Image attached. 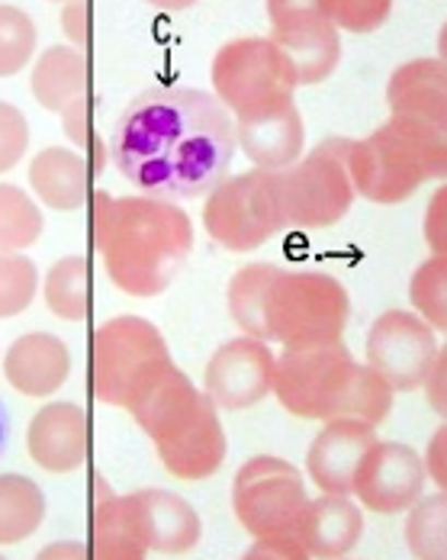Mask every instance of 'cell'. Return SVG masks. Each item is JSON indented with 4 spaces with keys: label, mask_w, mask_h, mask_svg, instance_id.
Instances as JSON below:
<instances>
[{
    "label": "cell",
    "mask_w": 447,
    "mask_h": 560,
    "mask_svg": "<svg viewBox=\"0 0 447 560\" xmlns=\"http://www.w3.org/2000/svg\"><path fill=\"white\" fill-rule=\"evenodd\" d=\"M235 119L197 88H152L113 122L116 171L152 200L207 197L235 159Z\"/></svg>",
    "instance_id": "cell-1"
},
{
    "label": "cell",
    "mask_w": 447,
    "mask_h": 560,
    "mask_svg": "<svg viewBox=\"0 0 447 560\" xmlns=\"http://www.w3.org/2000/svg\"><path fill=\"white\" fill-rule=\"evenodd\" d=\"M91 242L104 255L113 287L129 296L165 293L193 252V223L168 200L94 197Z\"/></svg>",
    "instance_id": "cell-2"
},
{
    "label": "cell",
    "mask_w": 447,
    "mask_h": 560,
    "mask_svg": "<svg viewBox=\"0 0 447 560\" xmlns=\"http://www.w3.org/2000/svg\"><path fill=\"white\" fill-rule=\"evenodd\" d=\"M445 129L432 122L390 116V122L377 126L370 136L351 139L348 174L354 194H361L370 203H405L425 180L445 177Z\"/></svg>",
    "instance_id": "cell-3"
},
{
    "label": "cell",
    "mask_w": 447,
    "mask_h": 560,
    "mask_svg": "<svg viewBox=\"0 0 447 560\" xmlns=\"http://www.w3.org/2000/svg\"><path fill=\"white\" fill-rule=\"evenodd\" d=\"M170 368L162 332L142 316H116L91 336V393L119 409H132Z\"/></svg>",
    "instance_id": "cell-4"
},
{
    "label": "cell",
    "mask_w": 447,
    "mask_h": 560,
    "mask_svg": "<svg viewBox=\"0 0 447 560\" xmlns=\"http://www.w3.org/2000/svg\"><path fill=\"white\" fill-rule=\"evenodd\" d=\"M351 296L326 271H283L268 293V336L283 348H316L341 341Z\"/></svg>",
    "instance_id": "cell-5"
},
{
    "label": "cell",
    "mask_w": 447,
    "mask_h": 560,
    "mask_svg": "<svg viewBox=\"0 0 447 560\" xmlns=\"http://www.w3.org/2000/svg\"><path fill=\"white\" fill-rule=\"evenodd\" d=\"M296 88L293 65L268 36H238L213 58V97L235 119L290 104Z\"/></svg>",
    "instance_id": "cell-6"
},
{
    "label": "cell",
    "mask_w": 447,
    "mask_h": 560,
    "mask_svg": "<svg viewBox=\"0 0 447 560\" xmlns=\"http://www.w3.org/2000/svg\"><path fill=\"white\" fill-rule=\"evenodd\" d=\"M203 225L216 245L235 255L255 252L271 242L286 225L278 174L255 168L223 177L207 194Z\"/></svg>",
    "instance_id": "cell-7"
},
{
    "label": "cell",
    "mask_w": 447,
    "mask_h": 560,
    "mask_svg": "<svg viewBox=\"0 0 447 560\" xmlns=\"http://www.w3.org/2000/svg\"><path fill=\"white\" fill-rule=\"evenodd\" d=\"M348 152L351 139H322L309 155L296 165L278 171L283 217L293 229H329L354 203V184L348 174Z\"/></svg>",
    "instance_id": "cell-8"
},
{
    "label": "cell",
    "mask_w": 447,
    "mask_h": 560,
    "mask_svg": "<svg viewBox=\"0 0 447 560\" xmlns=\"http://www.w3.org/2000/svg\"><path fill=\"white\" fill-rule=\"evenodd\" d=\"M309 500L303 474L271 454L245 460L235 474L232 509L251 538L293 535V525Z\"/></svg>",
    "instance_id": "cell-9"
},
{
    "label": "cell",
    "mask_w": 447,
    "mask_h": 560,
    "mask_svg": "<svg viewBox=\"0 0 447 560\" xmlns=\"http://www.w3.org/2000/svg\"><path fill=\"white\" fill-rule=\"evenodd\" d=\"M354 358L344 341L316 345V348H283L274 364L271 393L280 406L296 419H336L338 396L348 381Z\"/></svg>",
    "instance_id": "cell-10"
},
{
    "label": "cell",
    "mask_w": 447,
    "mask_h": 560,
    "mask_svg": "<svg viewBox=\"0 0 447 560\" xmlns=\"http://www.w3.org/2000/svg\"><path fill=\"white\" fill-rule=\"evenodd\" d=\"M271 43L296 71V84H322L336 74L341 61V36L322 13L319 0H274L268 3Z\"/></svg>",
    "instance_id": "cell-11"
},
{
    "label": "cell",
    "mask_w": 447,
    "mask_h": 560,
    "mask_svg": "<svg viewBox=\"0 0 447 560\" xmlns=\"http://www.w3.org/2000/svg\"><path fill=\"white\" fill-rule=\"evenodd\" d=\"M438 351L435 329L409 310H387L367 336V368L377 371L392 393L422 387Z\"/></svg>",
    "instance_id": "cell-12"
},
{
    "label": "cell",
    "mask_w": 447,
    "mask_h": 560,
    "mask_svg": "<svg viewBox=\"0 0 447 560\" xmlns=\"http://www.w3.org/2000/svg\"><path fill=\"white\" fill-rule=\"evenodd\" d=\"M274 364L278 354L268 348V341L251 336L232 338L210 358L203 371V393L216 402V409H251L271 393Z\"/></svg>",
    "instance_id": "cell-13"
},
{
    "label": "cell",
    "mask_w": 447,
    "mask_h": 560,
    "mask_svg": "<svg viewBox=\"0 0 447 560\" xmlns=\"http://www.w3.org/2000/svg\"><path fill=\"white\" fill-rule=\"evenodd\" d=\"M425 477H428L425 464L412 445L377 439L354 474L351 493L370 512L396 515V512H405L422 497Z\"/></svg>",
    "instance_id": "cell-14"
},
{
    "label": "cell",
    "mask_w": 447,
    "mask_h": 560,
    "mask_svg": "<svg viewBox=\"0 0 447 560\" xmlns=\"http://www.w3.org/2000/svg\"><path fill=\"white\" fill-rule=\"evenodd\" d=\"M30 457L49 474H71L91 457V422L78 402H46L26 432Z\"/></svg>",
    "instance_id": "cell-15"
},
{
    "label": "cell",
    "mask_w": 447,
    "mask_h": 560,
    "mask_svg": "<svg viewBox=\"0 0 447 560\" xmlns=\"http://www.w3.org/2000/svg\"><path fill=\"white\" fill-rule=\"evenodd\" d=\"M374 442H377V425H367V422L348 419V416L329 419L322 425V432L313 439L309 454H306L309 480L322 493L351 497L354 474Z\"/></svg>",
    "instance_id": "cell-16"
},
{
    "label": "cell",
    "mask_w": 447,
    "mask_h": 560,
    "mask_svg": "<svg viewBox=\"0 0 447 560\" xmlns=\"http://www.w3.org/2000/svg\"><path fill=\"white\" fill-rule=\"evenodd\" d=\"M235 145L258 171H286L303 159L306 129L296 104H283L268 113L235 119Z\"/></svg>",
    "instance_id": "cell-17"
},
{
    "label": "cell",
    "mask_w": 447,
    "mask_h": 560,
    "mask_svg": "<svg viewBox=\"0 0 447 560\" xmlns=\"http://www.w3.org/2000/svg\"><path fill=\"white\" fill-rule=\"evenodd\" d=\"M361 535H364L361 505L351 503V497H336V493L306 500L293 525V538L299 541L303 558H344L357 548Z\"/></svg>",
    "instance_id": "cell-18"
},
{
    "label": "cell",
    "mask_w": 447,
    "mask_h": 560,
    "mask_svg": "<svg viewBox=\"0 0 447 560\" xmlns=\"http://www.w3.org/2000/svg\"><path fill=\"white\" fill-rule=\"evenodd\" d=\"M97 500L91 512V558L142 560L152 555L142 505L132 497H116L107 480H94Z\"/></svg>",
    "instance_id": "cell-19"
},
{
    "label": "cell",
    "mask_w": 447,
    "mask_h": 560,
    "mask_svg": "<svg viewBox=\"0 0 447 560\" xmlns=\"http://www.w3.org/2000/svg\"><path fill=\"white\" fill-rule=\"evenodd\" d=\"M155 448H158L165 470L177 480L193 483V480L213 477L225 460V432L220 412H216V402L207 396L203 406L197 409V416L180 432L158 442Z\"/></svg>",
    "instance_id": "cell-20"
},
{
    "label": "cell",
    "mask_w": 447,
    "mask_h": 560,
    "mask_svg": "<svg viewBox=\"0 0 447 560\" xmlns=\"http://www.w3.org/2000/svg\"><path fill=\"white\" fill-rule=\"evenodd\" d=\"M71 374L68 345L52 332H26L3 354V377L23 396H52Z\"/></svg>",
    "instance_id": "cell-21"
},
{
    "label": "cell",
    "mask_w": 447,
    "mask_h": 560,
    "mask_svg": "<svg viewBox=\"0 0 447 560\" xmlns=\"http://www.w3.org/2000/svg\"><path fill=\"white\" fill-rule=\"evenodd\" d=\"M392 116L447 126V68L442 58H415L392 71L387 84Z\"/></svg>",
    "instance_id": "cell-22"
},
{
    "label": "cell",
    "mask_w": 447,
    "mask_h": 560,
    "mask_svg": "<svg viewBox=\"0 0 447 560\" xmlns=\"http://www.w3.org/2000/svg\"><path fill=\"white\" fill-rule=\"evenodd\" d=\"M203 399H207V393L197 384H190V377L180 368L170 364L129 412L139 422V429L158 445V442L170 439L174 432H180L197 416Z\"/></svg>",
    "instance_id": "cell-23"
},
{
    "label": "cell",
    "mask_w": 447,
    "mask_h": 560,
    "mask_svg": "<svg viewBox=\"0 0 447 560\" xmlns=\"http://www.w3.org/2000/svg\"><path fill=\"white\" fill-rule=\"evenodd\" d=\"M91 177L94 171L81 152L49 145L30 162V184L36 197L52 210H81L91 200Z\"/></svg>",
    "instance_id": "cell-24"
},
{
    "label": "cell",
    "mask_w": 447,
    "mask_h": 560,
    "mask_svg": "<svg viewBox=\"0 0 447 560\" xmlns=\"http://www.w3.org/2000/svg\"><path fill=\"white\" fill-rule=\"evenodd\" d=\"M136 500L142 505L149 548L155 555H187L200 545L203 525L187 500L168 490H139Z\"/></svg>",
    "instance_id": "cell-25"
},
{
    "label": "cell",
    "mask_w": 447,
    "mask_h": 560,
    "mask_svg": "<svg viewBox=\"0 0 447 560\" xmlns=\"http://www.w3.org/2000/svg\"><path fill=\"white\" fill-rule=\"evenodd\" d=\"M33 97L49 113H64L74 101L91 94V68L87 58L71 46L46 49L30 78Z\"/></svg>",
    "instance_id": "cell-26"
},
{
    "label": "cell",
    "mask_w": 447,
    "mask_h": 560,
    "mask_svg": "<svg viewBox=\"0 0 447 560\" xmlns=\"http://www.w3.org/2000/svg\"><path fill=\"white\" fill-rule=\"evenodd\" d=\"M278 271V265H245L228 280V290H225L228 313L245 336L271 341L268 336V293H271Z\"/></svg>",
    "instance_id": "cell-27"
},
{
    "label": "cell",
    "mask_w": 447,
    "mask_h": 560,
    "mask_svg": "<svg viewBox=\"0 0 447 560\" xmlns=\"http://www.w3.org/2000/svg\"><path fill=\"white\" fill-rule=\"evenodd\" d=\"M46 518L43 490L20 474H0V548L26 541Z\"/></svg>",
    "instance_id": "cell-28"
},
{
    "label": "cell",
    "mask_w": 447,
    "mask_h": 560,
    "mask_svg": "<svg viewBox=\"0 0 447 560\" xmlns=\"http://www.w3.org/2000/svg\"><path fill=\"white\" fill-rule=\"evenodd\" d=\"M46 306L58 319L81 323L91 313V265L81 255L56 261L46 275Z\"/></svg>",
    "instance_id": "cell-29"
},
{
    "label": "cell",
    "mask_w": 447,
    "mask_h": 560,
    "mask_svg": "<svg viewBox=\"0 0 447 560\" xmlns=\"http://www.w3.org/2000/svg\"><path fill=\"white\" fill-rule=\"evenodd\" d=\"M392 409V390L390 384L370 371L367 364H351L348 371V381L341 387V396H338V409L336 419L348 416V419H361L367 425H380Z\"/></svg>",
    "instance_id": "cell-30"
},
{
    "label": "cell",
    "mask_w": 447,
    "mask_h": 560,
    "mask_svg": "<svg viewBox=\"0 0 447 560\" xmlns=\"http://www.w3.org/2000/svg\"><path fill=\"white\" fill-rule=\"evenodd\" d=\"M405 548L419 560H445L447 555V500L445 490L419 497L405 509Z\"/></svg>",
    "instance_id": "cell-31"
},
{
    "label": "cell",
    "mask_w": 447,
    "mask_h": 560,
    "mask_svg": "<svg viewBox=\"0 0 447 560\" xmlns=\"http://www.w3.org/2000/svg\"><path fill=\"white\" fill-rule=\"evenodd\" d=\"M43 213L13 184H0V255H16L43 235Z\"/></svg>",
    "instance_id": "cell-32"
},
{
    "label": "cell",
    "mask_w": 447,
    "mask_h": 560,
    "mask_svg": "<svg viewBox=\"0 0 447 560\" xmlns=\"http://www.w3.org/2000/svg\"><path fill=\"white\" fill-rule=\"evenodd\" d=\"M409 300L415 306V316L425 319L432 329L447 326V258L432 255L425 258L409 280Z\"/></svg>",
    "instance_id": "cell-33"
},
{
    "label": "cell",
    "mask_w": 447,
    "mask_h": 560,
    "mask_svg": "<svg viewBox=\"0 0 447 560\" xmlns=\"http://www.w3.org/2000/svg\"><path fill=\"white\" fill-rule=\"evenodd\" d=\"M36 52V23L26 10L0 3V78H13Z\"/></svg>",
    "instance_id": "cell-34"
},
{
    "label": "cell",
    "mask_w": 447,
    "mask_h": 560,
    "mask_svg": "<svg viewBox=\"0 0 447 560\" xmlns=\"http://www.w3.org/2000/svg\"><path fill=\"white\" fill-rule=\"evenodd\" d=\"M36 265L26 255H0V319L20 316L36 296Z\"/></svg>",
    "instance_id": "cell-35"
},
{
    "label": "cell",
    "mask_w": 447,
    "mask_h": 560,
    "mask_svg": "<svg viewBox=\"0 0 447 560\" xmlns=\"http://www.w3.org/2000/svg\"><path fill=\"white\" fill-rule=\"evenodd\" d=\"M319 7L336 30L348 33H374L392 13L390 0H319Z\"/></svg>",
    "instance_id": "cell-36"
},
{
    "label": "cell",
    "mask_w": 447,
    "mask_h": 560,
    "mask_svg": "<svg viewBox=\"0 0 447 560\" xmlns=\"http://www.w3.org/2000/svg\"><path fill=\"white\" fill-rule=\"evenodd\" d=\"M64 119V136L78 145V152L87 159L91 171L97 174L104 165V145H101V136L94 129V94H84L81 101H74L68 110L61 113Z\"/></svg>",
    "instance_id": "cell-37"
},
{
    "label": "cell",
    "mask_w": 447,
    "mask_h": 560,
    "mask_svg": "<svg viewBox=\"0 0 447 560\" xmlns=\"http://www.w3.org/2000/svg\"><path fill=\"white\" fill-rule=\"evenodd\" d=\"M30 145V122L13 104L0 101V174L16 168Z\"/></svg>",
    "instance_id": "cell-38"
},
{
    "label": "cell",
    "mask_w": 447,
    "mask_h": 560,
    "mask_svg": "<svg viewBox=\"0 0 447 560\" xmlns=\"http://www.w3.org/2000/svg\"><path fill=\"white\" fill-rule=\"evenodd\" d=\"M445 213H447V190L438 187L428 200V213H425V242L432 248V255H447L445 242Z\"/></svg>",
    "instance_id": "cell-39"
},
{
    "label": "cell",
    "mask_w": 447,
    "mask_h": 560,
    "mask_svg": "<svg viewBox=\"0 0 447 560\" xmlns=\"http://www.w3.org/2000/svg\"><path fill=\"white\" fill-rule=\"evenodd\" d=\"M445 368L447 351L445 348H438V351H435V361H432V368H428V374H425V381H422V387L428 393V402H432V409H435L438 416H445Z\"/></svg>",
    "instance_id": "cell-40"
},
{
    "label": "cell",
    "mask_w": 447,
    "mask_h": 560,
    "mask_svg": "<svg viewBox=\"0 0 447 560\" xmlns=\"http://www.w3.org/2000/svg\"><path fill=\"white\" fill-rule=\"evenodd\" d=\"M87 20H91V7H87V3H68V7L61 10L64 33H68L78 46H87V39H91Z\"/></svg>",
    "instance_id": "cell-41"
},
{
    "label": "cell",
    "mask_w": 447,
    "mask_h": 560,
    "mask_svg": "<svg viewBox=\"0 0 447 560\" xmlns=\"http://www.w3.org/2000/svg\"><path fill=\"white\" fill-rule=\"evenodd\" d=\"M445 448H447V429L442 425V429L432 435V442H428V457L422 460V464H425V474H432V480L438 483V490H445L447 487Z\"/></svg>",
    "instance_id": "cell-42"
},
{
    "label": "cell",
    "mask_w": 447,
    "mask_h": 560,
    "mask_svg": "<svg viewBox=\"0 0 447 560\" xmlns=\"http://www.w3.org/2000/svg\"><path fill=\"white\" fill-rule=\"evenodd\" d=\"M39 558H91V551L87 548H81L78 541H61V545H49V548H43L39 551Z\"/></svg>",
    "instance_id": "cell-43"
},
{
    "label": "cell",
    "mask_w": 447,
    "mask_h": 560,
    "mask_svg": "<svg viewBox=\"0 0 447 560\" xmlns=\"http://www.w3.org/2000/svg\"><path fill=\"white\" fill-rule=\"evenodd\" d=\"M3 435H7V422H3V402H0V448H3Z\"/></svg>",
    "instance_id": "cell-44"
}]
</instances>
